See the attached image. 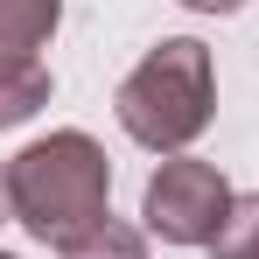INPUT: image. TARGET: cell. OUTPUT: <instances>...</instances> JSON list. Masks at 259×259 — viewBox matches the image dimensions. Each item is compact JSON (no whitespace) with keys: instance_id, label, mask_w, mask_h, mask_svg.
Returning a JSON list of instances; mask_svg holds the SVG:
<instances>
[{"instance_id":"cell-7","label":"cell","mask_w":259,"mask_h":259,"mask_svg":"<svg viewBox=\"0 0 259 259\" xmlns=\"http://www.w3.org/2000/svg\"><path fill=\"white\" fill-rule=\"evenodd\" d=\"M217 259H259V196H231V217L210 238Z\"/></svg>"},{"instance_id":"cell-1","label":"cell","mask_w":259,"mask_h":259,"mask_svg":"<svg viewBox=\"0 0 259 259\" xmlns=\"http://www.w3.org/2000/svg\"><path fill=\"white\" fill-rule=\"evenodd\" d=\"M7 196H14V217L35 231V238H70L105 217V196H112V161L91 133L63 126L49 140H28L14 161H7Z\"/></svg>"},{"instance_id":"cell-3","label":"cell","mask_w":259,"mask_h":259,"mask_svg":"<svg viewBox=\"0 0 259 259\" xmlns=\"http://www.w3.org/2000/svg\"><path fill=\"white\" fill-rule=\"evenodd\" d=\"M140 217L154 238L168 245H210L217 224L231 217V182L196 161V154H168L161 168L147 175V196H140Z\"/></svg>"},{"instance_id":"cell-2","label":"cell","mask_w":259,"mask_h":259,"mask_svg":"<svg viewBox=\"0 0 259 259\" xmlns=\"http://www.w3.org/2000/svg\"><path fill=\"white\" fill-rule=\"evenodd\" d=\"M210 105H217L210 49L196 42V35H168L161 49H147L140 70H133L126 84H119V98H112L119 126H126L140 147H154V154H182L196 133L210 126Z\"/></svg>"},{"instance_id":"cell-9","label":"cell","mask_w":259,"mask_h":259,"mask_svg":"<svg viewBox=\"0 0 259 259\" xmlns=\"http://www.w3.org/2000/svg\"><path fill=\"white\" fill-rule=\"evenodd\" d=\"M0 217H14V196H7V168H0Z\"/></svg>"},{"instance_id":"cell-5","label":"cell","mask_w":259,"mask_h":259,"mask_svg":"<svg viewBox=\"0 0 259 259\" xmlns=\"http://www.w3.org/2000/svg\"><path fill=\"white\" fill-rule=\"evenodd\" d=\"M56 259H147V238L133 231L126 217H98V224H84V231H70L63 245H56Z\"/></svg>"},{"instance_id":"cell-4","label":"cell","mask_w":259,"mask_h":259,"mask_svg":"<svg viewBox=\"0 0 259 259\" xmlns=\"http://www.w3.org/2000/svg\"><path fill=\"white\" fill-rule=\"evenodd\" d=\"M56 21H63V0H0V63H35Z\"/></svg>"},{"instance_id":"cell-6","label":"cell","mask_w":259,"mask_h":259,"mask_svg":"<svg viewBox=\"0 0 259 259\" xmlns=\"http://www.w3.org/2000/svg\"><path fill=\"white\" fill-rule=\"evenodd\" d=\"M49 105V70L42 56L35 63H0V126H21Z\"/></svg>"},{"instance_id":"cell-8","label":"cell","mask_w":259,"mask_h":259,"mask_svg":"<svg viewBox=\"0 0 259 259\" xmlns=\"http://www.w3.org/2000/svg\"><path fill=\"white\" fill-rule=\"evenodd\" d=\"M182 7H196V14H238L245 0H182Z\"/></svg>"},{"instance_id":"cell-10","label":"cell","mask_w":259,"mask_h":259,"mask_svg":"<svg viewBox=\"0 0 259 259\" xmlns=\"http://www.w3.org/2000/svg\"><path fill=\"white\" fill-rule=\"evenodd\" d=\"M0 259H14V252H0Z\"/></svg>"}]
</instances>
